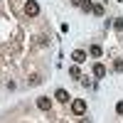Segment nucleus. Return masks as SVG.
Segmentation results:
<instances>
[{
    "label": "nucleus",
    "instance_id": "1",
    "mask_svg": "<svg viewBox=\"0 0 123 123\" xmlns=\"http://www.w3.org/2000/svg\"><path fill=\"white\" fill-rule=\"evenodd\" d=\"M25 15H27V17H37V15H39L37 0H27V3H25Z\"/></svg>",
    "mask_w": 123,
    "mask_h": 123
},
{
    "label": "nucleus",
    "instance_id": "2",
    "mask_svg": "<svg viewBox=\"0 0 123 123\" xmlns=\"http://www.w3.org/2000/svg\"><path fill=\"white\" fill-rule=\"evenodd\" d=\"M71 111H74V116H84V113H86V101H84V98L71 101Z\"/></svg>",
    "mask_w": 123,
    "mask_h": 123
},
{
    "label": "nucleus",
    "instance_id": "3",
    "mask_svg": "<svg viewBox=\"0 0 123 123\" xmlns=\"http://www.w3.org/2000/svg\"><path fill=\"white\" fill-rule=\"evenodd\" d=\"M71 59H74V64H84L86 62V52L84 49H76V52H71Z\"/></svg>",
    "mask_w": 123,
    "mask_h": 123
},
{
    "label": "nucleus",
    "instance_id": "4",
    "mask_svg": "<svg viewBox=\"0 0 123 123\" xmlns=\"http://www.w3.org/2000/svg\"><path fill=\"white\" fill-rule=\"evenodd\" d=\"M37 108L39 111H49V108H52V101H49L47 96H39L37 98Z\"/></svg>",
    "mask_w": 123,
    "mask_h": 123
},
{
    "label": "nucleus",
    "instance_id": "5",
    "mask_svg": "<svg viewBox=\"0 0 123 123\" xmlns=\"http://www.w3.org/2000/svg\"><path fill=\"white\" fill-rule=\"evenodd\" d=\"M54 98L62 101V104H67V101H69V94H67L64 89H57V91H54Z\"/></svg>",
    "mask_w": 123,
    "mask_h": 123
},
{
    "label": "nucleus",
    "instance_id": "6",
    "mask_svg": "<svg viewBox=\"0 0 123 123\" xmlns=\"http://www.w3.org/2000/svg\"><path fill=\"white\" fill-rule=\"evenodd\" d=\"M94 76H96V79H104V76H106V67H104V64H96V67H94Z\"/></svg>",
    "mask_w": 123,
    "mask_h": 123
},
{
    "label": "nucleus",
    "instance_id": "7",
    "mask_svg": "<svg viewBox=\"0 0 123 123\" xmlns=\"http://www.w3.org/2000/svg\"><path fill=\"white\" fill-rule=\"evenodd\" d=\"M89 52H91V57H101V54H104V49H101L98 44H91V49H89Z\"/></svg>",
    "mask_w": 123,
    "mask_h": 123
},
{
    "label": "nucleus",
    "instance_id": "8",
    "mask_svg": "<svg viewBox=\"0 0 123 123\" xmlns=\"http://www.w3.org/2000/svg\"><path fill=\"white\" fill-rule=\"evenodd\" d=\"M81 10H84V12H94V3H89V0L81 3Z\"/></svg>",
    "mask_w": 123,
    "mask_h": 123
},
{
    "label": "nucleus",
    "instance_id": "9",
    "mask_svg": "<svg viewBox=\"0 0 123 123\" xmlns=\"http://www.w3.org/2000/svg\"><path fill=\"white\" fill-rule=\"evenodd\" d=\"M113 27L118 30V32H123V20H116V22H113Z\"/></svg>",
    "mask_w": 123,
    "mask_h": 123
},
{
    "label": "nucleus",
    "instance_id": "10",
    "mask_svg": "<svg viewBox=\"0 0 123 123\" xmlns=\"http://www.w3.org/2000/svg\"><path fill=\"white\" fill-rule=\"evenodd\" d=\"M69 74H71V76H79V67L74 64V67H71V69H69Z\"/></svg>",
    "mask_w": 123,
    "mask_h": 123
},
{
    "label": "nucleus",
    "instance_id": "11",
    "mask_svg": "<svg viewBox=\"0 0 123 123\" xmlns=\"http://www.w3.org/2000/svg\"><path fill=\"white\" fill-rule=\"evenodd\" d=\"M94 15H104V7H101V5H94Z\"/></svg>",
    "mask_w": 123,
    "mask_h": 123
},
{
    "label": "nucleus",
    "instance_id": "12",
    "mask_svg": "<svg viewBox=\"0 0 123 123\" xmlns=\"http://www.w3.org/2000/svg\"><path fill=\"white\" fill-rule=\"evenodd\" d=\"M116 111H118V113L123 116V101H118V104H116Z\"/></svg>",
    "mask_w": 123,
    "mask_h": 123
},
{
    "label": "nucleus",
    "instance_id": "13",
    "mask_svg": "<svg viewBox=\"0 0 123 123\" xmlns=\"http://www.w3.org/2000/svg\"><path fill=\"white\" fill-rule=\"evenodd\" d=\"M81 3H84V0H71V5H74V7H81Z\"/></svg>",
    "mask_w": 123,
    "mask_h": 123
}]
</instances>
